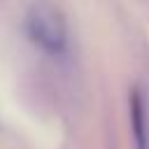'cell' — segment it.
<instances>
[{
	"instance_id": "obj_1",
	"label": "cell",
	"mask_w": 149,
	"mask_h": 149,
	"mask_svg": "<svg viewBox=\"0 0 149 149\" xmlns=\"http://www.w3.org/2000/svg\"><path fill=\"white\" fill-rule=\"evenodd\" d=\"M26 33L42 51L51 56H58L68 49V23L61 9L47 0L30 5L26 14Z\"/></svg>"
}]
</instances>
